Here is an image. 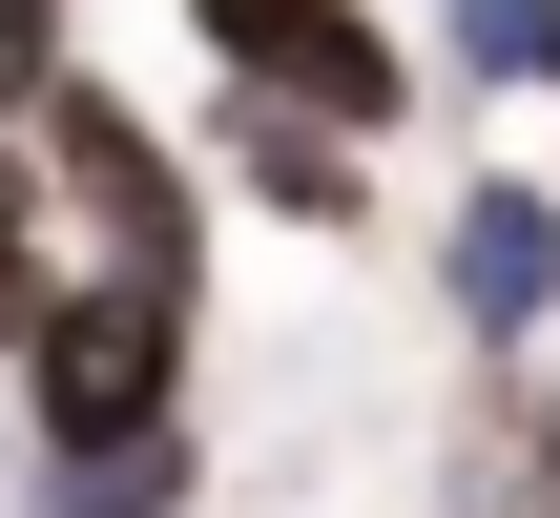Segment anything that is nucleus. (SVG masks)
Returning a JSON list of instances; mask_svg holds the SVG:
<instances>
[{
    "label": "nucleus",
    "instance_id": "f8f14e48",
    "mask_svg": "<svg viewBox=\"0 0 560 518\" xmlns=\"http://www.w3.org/2000/svg\"><path fill=\"white\" fill-rule=\"evenodd\" d=\"M540 83H560V62H540Z\"/></svg>",
    "mask_w": 560,
    "mask_h": 518
},
{
    "label": "nucleus",
    "instance_id": "f257e3e1",
    "mask_svg": "<svg viewBox=\"0 0 560 518\" xmlns=\"http://www.w3.org/2000/svg\"><path fill=\"white\" fill-rule=\"evenodd\" d=\"M166 395H187V291L125 270V249H83V270L42 291V332H21L42 457H125V436H166Z\"/></svg>",
    "mask_w": 560,
    "mask_h": 518
},
{
    "label": "nucleus",
    "instance_id": "9b49d317",
    "mask_svg": "<svg viewBox=\"0 0 560 518\" xmlns=\"http://www.w3.org/2000/svg\"><path fill=\"white\" fill-rule=\"evenodd\" d=\"M21 125H42V104H21V83H0V145H21Z\"/></svg>",
    "mask_w": 560,
    "mask_h": 518
},
{
    "label": "nucleus",
    "instance_id": "0eeeda50",
    "mask_svg": "<svg viewBox=\"0 0 560 518\" xmlns=\"http://www.w3.org/2000/svg\"><path fill=\"white\" fill-rule=\"evenodd\" d=\"M42 187H62V166H42V145H0V353L42 332Z\"/></svg>",
    "mask_w": 560,
    "mask_h": 518
},
{
    "label": "nucleus",
    "instance_id": "9d476101",
    "mask_svg": "<svg viewBox=\"0 0 560 518\" xmlns=\"http://www.w3.org/2000/svg\"><path fill=\"white\" fill-rule=\"evenodd\" d=\"M0 83H21V104L62 83V0H0Z\"/></svg>",
    "mask_w": 560,
    "mask_h": 518
},
{
    "label": "nucleus",
    "instance_id": "423d86ee",
    "mask_svg": "<svg viewBox=\"0 0 560 518\" xmlns=\"http://www.w3.org/2000/svg\"><path fill=\"white\" fill-rule=\"evenodd\" d=\"M187 478H208V457H187V415H166V436H125V457H62V518H187Z\"/></svg>",
    "mask_w": 560,
    "mask_h": 518
},
{
    "label": "nucleus",
    "instance_id": "f03ea898",
    "mask_svg": "<svg viewBox=\"0 0 560 518\" xmlns=\"http://www.w3.org/2000/svg\"><path fill=\"white\" fill-rule=\"evenodd\" d=\"M21 145L62 166V208H83V228H104L125 270H166V291H208V208H187V166L145 145V104H125V83H83V62H62Z\"/></svg>",
    "mask_w": 560,
    "mask_h": 518
},
{
    "label": "nucleus",
    "instance_id": "6e6552de",
    "mask_svg": "<svg viewBox=\"0 0 560 518\" xmlns=\"http://www.w3.org/2000/svg\"><path fill=\"white\" fill-rule=\"evenodd\" d=\"M436 42H457L478 83H520V62H560V0H436Z\"/></svg>",
    "mask_w": 560,
    "mask_h": 518
},
{
    "label": "nucleus",
    "instance_id": "39448f33",
    "mask_svg": "<svg viewBox=\"0 0 560 518\" xmlns=\"http://www.w3.org/2000/svg\"><path fill=\"white\" fill-rule=\"evenodd\" d=\"M270 83H291V104H312V125H353V145H374V125H416V62H395V42H374V21H353V0H332V21H312V42H291V62H270Z\"/></svg>",
    "mask_w": 560,
    "mask_h": 518
},
{
    "label": "nucleus",
    "instance_id": "20e7f679",
    "mask_svg": "<svg viewBox=\"0 0 560 518\" xmlns=\"http://www.w3.org/2000/svg\"><path fill=\"white\" fill-rule=\"evenodd\" d=\"M229 166H249L291 228H353V208H374V145H353V125H312L291 83H249V104H229Z\"/></svg>",
    "mask_w": 560,
    "mask_h": 518
},
{
    "label": "nucleus",
    "instance_id": "7ed1b4c3",
    "mask_svg": "<svg viewBox=\"0 0 560 518\" xmlns=\"http://www.w3.org/2000/svg\"><path fill=\"white\" fill-rule=\"evenodd\" d=\"M436 270H457V332H478V353H520V332L560 311V187L478 166V187H457V228H436Z\"/></svg>",
    "mask_w": 560,
    "mask_h": 518
},
{
    "label": "nucleus",
    "instance_id": "1a4fd4ad",
    "mask_svg": "<svg viewBox=\"0 0 560 518\" xmlns=\"http://www.w3.org/2000/svg\"><path fill=\"white\" fill-rule=\"evenodd\" d=\"M187 21H208V62H229V83H270V62H291L332 0H187Z\"/></svg>",
    "mask_w": 560,
    "mask_h": 518
}]
</instances>
